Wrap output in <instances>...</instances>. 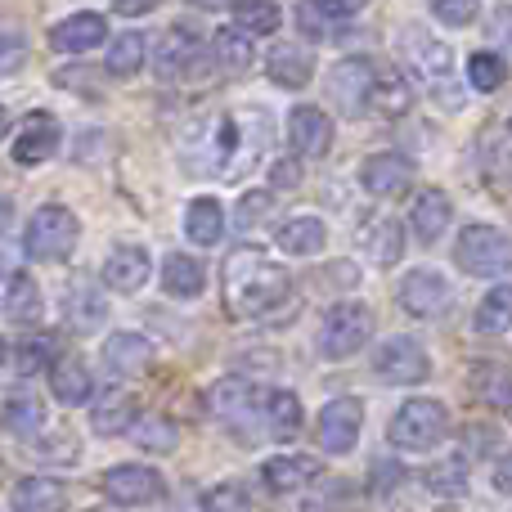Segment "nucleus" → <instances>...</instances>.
Listing matches in <instances>:
<instances>
[{
    "mask_svg": "<svg viewBox=\"0 0 512 512\" xmlns=\"http://www.w3.org/2000/svg\"><path fill=\"white\" fill-rule=\"evenodd\" d=\"M0 131H5V108H0Z\"/></svg>",
    "mask_w": 512,
    "mask_h": 512,
    "instance_id": "obj_59",
    "label": "nucleus"
},
{
    "mask_svg": "<svg viewBox=\"0 0 512 512\" xmlns=\"http://www.w3.org/2000/svg\"><path fill=\"white\" fill-rule=\"evenodd\" d=\"M360 185L369 189L373 198H400L414 185V162L400 158V153H373L360 167Z\"/></svg>",
    "mask_w": 512,
    "mask_h": 512,
    "instance_id": "obj_16",
    "label": "nucleus"
},
{
    "mask_svg": "<svg viewBox=\"0 0 512 512\" xmlns=\"http://www.w3.org/2000/svg\"><path fill=\"white\" fill-rule=\"evenodd\" d=\"M59 149V122L50 113H27L23 131L14 135V162L18 167H36V162L54 158Z\"/></svg>",
    "mask_w": 512,
    "mask_h": 512,
    "instance_id": "obj_17",
    "label": "nucleus"
},
{
    "mask_svg": "<svg viewBox=\"0 0 512 512\" xmlns=\"http://www.w3.org/2000/svg\"><path fill=\"white\" fill-rule=\"evenodd\" d=\"M0 364H5V342H0Z\"/></svg>",
    "mask_w": 512,
    "mask_h": 512,
    "instance_id": "obj_60",
    "label": "nucleus"
},
{
    "mask_svg": "<svg viewBox=\"0 0 512 512\" xmlns=\"http://www.w3.org/2000/svg\"><path fill=\"white\" fill-rule=\"evenodd\" d=\"M144 54H149V41L140 32H122L113 45H108V72L113 77H135L144 68Z\"/></svg>",
    "mask_w": 512,
    "mask_h": 512,
    "instance_id": "obj_41",
    "label": "nucleus"
},
{
    "mask_svg": "<svg viewBox=\"0 0 512 512\" xmlns=\"http://www.w3.org/2000/svg\"><path fill=\"white\" fill-rule=\"evenodd\" d=\"M252 499H248V490L239 486V481H230V486H216V490H207L203 495V508H248Z\"/></svg>",
    "mask_w": 512,
    "mask_h": 512,
    "instance_id": "obj_50",
    "label": "nucleus"
},
{
    "mask_svg": "<svg viewBox=\"0 0 512 512\" xmlns=\"http://www.w3.org/2000/svg\"><path fill=\"white\" fill-rule=\"evenodd\" d=\"M99 274H104V283L113 292H135L144 279H149V252L135 248V243H122V248L108 252V261Z\"/></svg>",
    "mask_w": 512,
    "mask_h": 512,
    "instance_id": "obj_23",
    "label": "nucleus"
},
{
    "mask_svg": "<svg viewBox=\"0 0 512 512\" xmlns=\"http://www.w3.org/2000/svg\"><path fill=\"white\" fill-rule=\"evenodd\" d=\"M90 387H95V378H90L81 355H59V360L50 364V391L59 405H86Z\"/></svg>",
    "mask_w": 512,
    "mask_h": 512,
    "instance_id": "obj_22",
    "label": "nucleus"
},
{
    "mask_svg": "<svg viewBox=\"0 0 512 512\" xmlns=\"http://www.w3.org/2000/svg\"><path fill=\"white\" fill-rule=\"evenodd\" d=\"M373 337V310L364 301H337L324 315L319 328V355L324 360H351L355 351H364Z\"/></svg>",
    "mask_w": 512,
    "mask_h": 512,
    "instance_id": "obj_7",
    "label": "nucleus"
},
{
    "mask_svg": "<svg viewBox=\"0 0 512 512\" xmlns=\"http://www.w3.org/2000/svg\"><path fill=\"white\" fill-rule=\"evenodd\" d=\"M369 108L373 113H382V117H405L409 108H414V90H409L405 77H396V72H378Z\"/></svg>",
    "mask_w": 512,
    "mask_h": 512,
    "instance_id": "obj_38",
    "label": "nucleus"
},
{
    "mask_svg": "<svg viewBox=\"0 0 512 512\" xmlns=\"http://www.w3.org/2000/svg\"><path fill=\"white\" fill-rule=\"evenodd\" d=\"M396 301H400V310H405V315H414V319H441L445 310L454 306V288H450V279H445V274L414 270V274H405V279H400Z\"/></svg>",
    "mask_w": 512,
    "mask_h": 512,
    "instance_id": "obj_11",
    "label": "nucleus"
},
{
    "mask_svg": "<svg viewBox=\"0 0 512 512\" xmlns=\"http://www.w3.org/2000/svg\"><path fill=\"white\" fill-rule=\"evenodd\" d=\"M508 81V63L499 59L495 50H481L468 59V86H477L481 95H495V90H504Z\"/></svg>",
    "mask_w": 512,
    "mask_h": 512,
    "instance_id": "obj_42",
    "label": "nucleus"
},
{
    "mask_svg": "<svg viewBox=\"0 0 512 512\" xmlns=\"http://www.w3.org/2000/svg\"><path fill=\"white\" fill-rule=\"evenodd\" d=\"M450 198L441 194V189H423V194L414 198V207H409V225H414L418 243H436L445 230H450Z\"/></svg>",
    "mask_w": 512,
    "mask_h": 512,
    "instance_id": "obj_24",
    "label": "nucleus"
},
{
    "mask_svg": "<svg viewBox=\"0 0 512 512\" xmlns=\"http://www.w3.org/2000/svg\"><path fill=\"white\" fill-rule=\"evenodd\" d=\"M108 41V23L104 14H90V9H81V14H68L59 27L50 32V45L63 54H81V50H95V45Z\"/></svg>",
    "mask_w": 512,
    "mask_h": 512,
    "instance_id": "obj_19",
    "label": "nucleus"
},
{
    "mask_svg": "<svg viewBox=\"0 0 512 512\" xmlns=\"http://www.w3.org/2000/svg\"><path fill=\"white\" fill-rule=\"evenodd\" d=\"M274 243L292 256H315V252H324V243H328V225L319 221V216H288V221L274 230Z\"/></svg>",
    "mask_w": 512,
    "mask_h": 512,
    "instance_id": "obj_26",
    "label": "nucleus"
},
{
    "mask_svg": "<svg viewBox=\"0 0 512 512\" xmlns=\"http://www.w3.org/2000/svg\"><path fill=\"white\" fill-rule=\"evenodd\" d=\"M265 400V391H256L252 382H243V378H221L212 391H207V414L212 418H248L256 414V405Z\"/></svg>",
    "mask_w": 512,
    "mask_h": 512,
    "instance_id": "obj_21",
    "label": "nucleus"
},
{
    "mask_svg": "<svg viewBox=\"0 0 512 512\" xmlns=\"http://www.w3.org/2000/svg\"><path fill=\"white\" fill-rule=\"evenodd\" d=\"M373 373L387 387H414V382L432 378V355L414 342V337H387L373 351Z\"/></svg>",
    "mask_w": 512,
    "mask_h": 512,
    "instance_id": "obj_9",
    "label": "nucleus"
},
{
    "mask_svg": "<svg viewBox=\"0 0 512 512\" xmlns=\"http://www.w3.org/2000/svg\"><path fill=\"white\" fill-rule=\"evenodd\" d=\"M454 265L472 279H499L512 270V239L495 225H468L454 243Z\"/></svg>",
    "mask_w": 512,
    "mask_h": 512,
    "instance_id": "obj_5",
    "label": "nucleus"
},
{
    "mask_svg": "<svg viewBox=\"0 0 512 512\" xmlns=\"http://www.w3.org/2000/svg\"><path fill=\"white\" fill-rule=\"evenodd\" d=\"M153 63H158V77L162 81H180L203 63V41L185 27H167V32L153 41Z\"/></svg>",
    "mask_w": 512,
    "mask_h": 512,
    "instance_id": "obj_13",
    "label": "nucleus"
},
{
    "mask_svg": "<svg viewBox=\"0 0 512 512\" xmlns=\"http://www.w3.org/2000/svg\"><path fill=\"white\" fill-rule=\"evenodd\" d=\"M135 418H140V400H135L126 387H108L104 396H95V409H90V427H95V436L131 432Z\"/></svg>",
    "mask_w": 512,
    "mask_h": 512,
    "instance_id": "obj_18",
    "label": "nucleus"
},
{
    "mask_svg": "<svg viewBox=\"0 0 512 512\" xmlns=\"http://www.w3.org/2000/svg\"><path fill=\"white\" fill-rule=\"evenodd\" d=\"M265 149V122H261V108H243V113H225L212 131V171L225 180L243 176L252 171V162L261 158Z\"/></svg>",
    "mask_w": 512,
    "mask_h": 512,
    "instance_id": "obj_3",
    "label": "nucleus"
},
{
    "mask_svg": "<svg viewBox=\"0 0 512 512\" xmlns=\"http://www.w3.org/2000/svg\"><path fill=\"white\" fill-rule=\"evenodd\" d=\"M274 212V194H243L239 198V212H234V221H239V230H252L261 216Z\"/></svg>",
    "mask_w": 512,
    "mask_h": 512,
    "instance_id": "obj_49",
    "label": "nucleus"
},
{
    "mask_svg": "<svg viewBox=\"0 0 512 512\" xmlns=\"http://www.w3.org/2000/svg\"><path fill=\"white\" fill-rule=\"evenodd\" d=\"M297 180H301V162H297V158H279V162L270 167V185H274V189H292Z\"/></svg>",
    "mask_w": 512,
    "mask_h": 512,
    "instance_id": "obj_51",
    "label": "nucleus"
},
{
    "mask_svg": "<svg viewBox=\"0 0 512 512\" xmlns=\"http://www.w3.org/2000/svg\"><path fill=\"white\" fill-rule=\"evenodd\" d=\"M333 5H342L346 14H355V9H364V0H333Z\"/></svg>",
    "mask_w": 512,
    "mask_h": 512,
    "instance_id": "obj_58",
    "label": "nucleus"
},
{
    "mask_svg": "<svg viewBox=\"0 0 512 512\" xmlns=\"http://www.w3.org/2000/svg\"><path fill=\"white\" fill-rule=\"evenodd\" d=\"M396 477H405V472H400L391 459H387V463H382V459L373 463V490H378V495H382V490H391V486H396Z\"/></svg>",
    "mask_w": 512,
    "mask_h": 512,
    "instance_id": "obj_52",
    "label": "nucleus"
},
{
    "mask_svg": "<svg viewBox=\"0 0 512 512\" xmlns=\"http://www.w3.org/2000/svg\"><path fill=\"white\" fill-rule=\"evenodd\" d=\"M153 5H158V0H113V9H117V14H126V18H135V14H149Z\"/></svg>",
    "mask_w": 512,
    "mask_h": 512,
    "instance_id": "obj_54",
    "label": "nucleus"
},
{
    "mask_svg": "<svg viewBox=\"0 0 512 512\" xmlns=\"http://www.w3.org/2000/svg\"><path fill=\"white\" fill-rule=\"evenodd\" d=\"M450 432V414L441 400H405L391 418V445L405 454H427L445 441Z\"/></svg>",
    "mask_w": 512,
    "mask_h": 512,
    "instance_id": "obj_4",
    "label": "nucleus"
},
{
    "mask_svg": "<svg viewBox=\"0 0 512 512\" xmlns=\"http://www.w3.org/2000/svg\"><path fill=\"white\" fill-rule=\"evenodd\" d=\"M212 59H216V68H221V77H243V72L252 68V45H248V36H239L234 27L216 32V36H212Z\"/></svg>",
    "mask_w": 512,
    "mask_h": 512,
    "instance_id": "obj_34",
    "label": "nucleus"
},
{
    "mask_svg": "<svg viewBox=\"0 0 512 512\" xmlns=\"http://www.w3.org/2000/svg\"><path fill=\"white\" fill-rule=\"evenodd\" d=\"M396 50H400V59L409 63V72H414V77L427 86V95H432L445 113H459V108H463V90L454 86V50H450V45H445L441 36H432L427 27L409 23V27H400Z\"/></svg>",
    "mask_w": 512,
    "mask_h": 512,
    "instance_id": "obj_2",
    "label": "nucleus"
},
{
    "mask_svg": "<svg viewBox=\"0 0 512 512\" xmlns=\"http://www.w3.org/2000/svg\"><path fill=\"white\" fill-rule=\"evenodd\" d=\"M364 248H369L373 261L387 270V265H396L400 261V252H405V234H400V225L396 221H369L364 225Z\"/></svg>",
    "mask_w": 512,
    "mask_h": 512,
    "instance_id": "obj_39",
    "label": "nucleus"
},
{
    "mask_svg": "<svg viewBox=\"0 0 512 512\" xmlns=\"http://www.w3.org/2000/svg\"><path fill=\"white\" fill-rule=\"evenodd\" d=\"M495 486L504 490V495H512V454H508V459H499V468H495Z\"/></svg>",
    "mask_w": 512,
    "mask_h": 512,
    "instance_id": "obj_55",
    "label": "nucleus"
},
{
    "mask_svg": "<svg viewBox=\"0 0 512 512\" xmlns=\"http://www.w3.org/2000/svg\"><path fill=\"white\" fill-rule=\"evenodd\" d=\"M360 432H364V405L355 396L328 400L319 409V445L328 454H351L360 445Z\"/></svg>",
    "mask_w": 512,
    "mask_h": 512,
    "instance_id": "obj_12",
    "label": "nucleus"
},
{
    "mask_svg": "<svg viewBox=\"0 0 512 512\" xmlns=\"http://www.w3.org/2000/svg\"><path fill=\"white\" fill-rule=\"evenodd\" d=\"M14 265H18V248L0 243V274H14Z\"/></svg>",
    "mask_w": 512,
    "mask_h": 512,
    "instance_id": "obj_56",
    "label": "nucleus"
},
{
    "mask_svg": "<svg viewBox=\"0 0 512 512\" xmlns=\"http://www.w3.org/2000/svg\"><path fill=\"white\" fill-rule=\"evenodd\" d=\"M265 72H270V81L279 90H301L310 81V72H315V54L301 50V45H274L270 50V63H265Z\"/></svg>",
    "mask_w": 512,
    "mask_h": 512,
    "instance_id": "obj_25",
    "label": "nucleus"
},
{
    "mask_svg": "<svg viewBox=\"0 0 512 512\" xmlns=\"http://www.w3.org/2000/svg\"><path fill=\"white\" fill-rule=\"evenodd\" d=\"M324 477V463L310 459V454H274L261 463V481L270 495H292V490H306Z\"/></svg>",
    "mask_w": 512,
    "mask_h": 512,
    "instance_id": "obj_14",
    "label": "nucleus"
},
{
    "mask_svg": "<svg viewBox=\"0 0 512 512\" xmlns=\"http://www.w3.org/2000/svg\"><path fill=\"white\" fill-rule=\"evenodd\" d=\"M288 144L297 158H324L333 149V122L315 104H297L288 113Z\"/></svg>",
    "mask_w": 512,
    "mask_h": 512,
    "instance_id": "obj_15",
    "label": "nucleus"
},
{
    "mask_svg": "<svg viewBox=\"0 0 512 512\" xmlns=\"http://www.w3.org/2000/svg\"><path fill=\"white\" fill-rule=\"evenodd\" d=\"M265 432L274 441H292L301 432V400L292 391H265Z\"/></svg>",
    "mask_w": 512,
    "mask_h": 512,
    "instance_id": "obj_31",
    "label": "nucleus"
},
{
    "mask_svg": "<svg viewBox=\"0 0 512 512\" xmlns=\"http://www.w3.org/2000/svg\"><path fill=\"white\" fill-rule=\"evenodd\" d=\"M427 5L450 27H468V23H477V14H481V0H427Z\"/></svg>",
    "mask_w": 512,
    "mask_h": 512,
    "instance_id": "obj_47",
    "label": "nucleus"
},
{
    "mask_svg": "<svg viewBox=\"0 0 512 512\" xmlns=\"http://www.w3.org/2000/svg\"><path fill=\"white\" fill-rule=\"evenodd\" d=\"M495 36L512 50V5H499L495 9Z\"/></svg>",
    "mask_w": 512,
    "mask_h": 512,
    "instance_id": "obj_53",
    "label": "nucleus"
},
{
    "mask_svg": "<svg viewBox=\"0 0 512 512\" xmlns=\"http://www.w3.org/2000/svg\"><path fill=\"white\" fill-rule=\"evenodd\" d=\"M104 315H108V306H104V297H99V288L90 279H81L77 288L68 292V324L77 328V333H90L95 324H104Z\"/></svg>",
    "mask_w": 512,
    "mask_h": 512,
    "instance_id": "obj_35",
    "label": "nucleus"
},
{
    "mask_svg": "<svg viewBox=\"0 0 512 512\" xmlns=\"http://www.w3.org/2000/svg\"><path fill=\"white\" fill-rule=\"evenodd\" d=\"M468 387L481 405L490 409H512V373L504 364H472L468 373Z\"/></svg>",
    "mask_w": 512,
    "mask_h": 512,
    "instance_id": "obj_29",
    "label": "nucleus"
},
{
    "mask_svg": "<svg viewBox=\"0 0 512 512\" xmlns=\"http://www.w3.org/2000/svg\"><path fill=\"white\" fill-rule=\"evenodd\" d=\"M234 23L252 36H274L283 23V14L274 0H234Z\"/></svg>",
    "mask_w": 512,
    "mask_h": 512,
    "instance_id": "obj_40",
    "label": "nucleus"
},
{
    "mask_svg": "<svg viewBox=\"0 0 512 512\" xmlns=\"http://www.w3.org/2000/svg\"><path fill=\"white\" fill-rule=\"evenodd\" d=\"M27 445H32V454H41L50 463H77V454H81L72 432H36Z\"/></svg>",
    "mask_w": 512,
    "mask_h": 512,
    "instance_id": "obj_44",
    "label": "nucleus"
},
{
    "mask_svg": "<svg viewBox=\"0 0 512 512\" xmlns=\"http://www.w3.org/2000/svg\"><path fill=\"white\" fill-rule=\"evenodd\" d=\"M9 504H14V508H27V512H50V508H63V504H68V495H63L59 481L23 477V481L14 486V495H9Z\"/></svg>",
    "mask_w": 512,
    "mask_h": 512,
    "instance_id": "obj_36",
    "label": "nucleus"
},
{
    "mask_svg": "<svg viewBox=\"0 0 512 512\" xmlns=\"http://www.w3.org/2000/svg\"><path fill=\"white\" fill-rule=\"evenodd\" d=\"M288 270L274 265L261 248H234L221 265V292L225 310L234 319H261L270 315L279 301H288Z\"/></svg>",
    "mask_w": 512,
    "mask_h": 512,
    "instance_id": "obj_1",
    "label": "nucleus"
},
{
    "mask_svg": "<svg viewBox=\"0 0 512 512\" xmlns=\"http://www.w3.org/2000/svg\"><path fill=\"white\" fill-rule=\"evenodd\" d=\"M99 486H104V495L122 508H144V504L167 499V481H162L153 468H144V463H117V468L104 472Z\"/></svg>",
    "mask_w": 512,
    "mask_h": 512,
    "instance_id": "obj_10",
    "label": "nucleus"
},
{
    "mask_svg": "<svg viewBox=\"0 0 512 512\" xmlns=\"http://www.w3.org/2000/svg\"><path fill=\"white\" fill-rule=\"evenodd\" d=\"M472 328L477 333H508L512 328V288L508 283H499V288H490L486 297H481V306H477V315H472Z\"/></svg>",
    "mask_w": 512,
    "mask_h": 512,
    "instance_id": "obj_37",
    "label": "nucleus"
},
{
    "mask_svg": "<svg viewBox=\"0 0 512 512\" xmlns=\"http://www.w3.org/2000/svg\"><path fill=\"white\" fill-rule=\"evenodd\" d=\"M185 234L189 243H198V248H216V243L225 239V212L216 198H194L185 212Z\"/></svg>",
    "mask_w": 512,
    "mask_h": 512,
    "instance_id": "obj_28",
    "label": "nucleus"
},
{
    "mask_svg": "<svg viewBox=\"0 0 512 512\" xmlns=\"http://www.w3.org/2000/svg\"><path fill=\"white\" fill-rule=\"evenodd\" d=\"M77 234H81V225L68 207L45 203V207H36L32 221H27L23 248L32 261H68L72 248H77Z\"/></svg>",
    "mask_w": 512,
    "mask_h": 512,
    "instance_id": "obj_6",
    "label": "nucleus"
},
{
    "mask_svg": "<svg viewBox=\"0 0 512 512\" xmlns=\"http://www.w3.org/2000/svg\"><path fill=\"white\" fill-rule=\"evenodd\" d=\"M140 450L171 454L176 450V427H171L167 418H149V423H140Z\"/></svg>",
    "mask_w": 512,
    "mask_h": 512,
    "instance_id": "obj_46",
    "label": "nucleus"
},
{
    "mask_svg": "<svg viewBox=\"0 0 512 512\" xmlns=\"http://www.w3.org/2000/svg\"><path fill=\"white\" fill-rule=\"evenodd\" d=\"M427 490L432 495H459L463 486H468V459H445L436 463V468H427Z\"/></svg>",
    "mask_w": 512,
    "mask_h": 512,
    "instance_id": "obj_43",
    "label": "nucleus"
},
{
    "mask_svg": "<svg viewBox=\"0 0 512 512\" xmlns=\"http://www.w3.org/2000/svg\"><path fill=\"white\" fill-rule=\"evenodd\" d=\"M0 423H5L14 436L32 441V436L41 432V423H45V409H41V400H36L27 387H14L5 400H0Z\"/></svg>",
    "mask_w": 512,
    "mask_h": 512,
    "instance_id": "obj_27",
    "label": "nucleus"
},
{
    "mask_svg": "<svg viewBox=\"0 0 512 512\" xmlns=\"http://www.w3.org/2000/svg\"><path fill=\"white\" fill-rule=\"evenodd\" d=\"M162 288L171 292V297H198V292L207 288V270H203V261H194V256H185V252H171L167 256V265H162Z\"/></svg>",
    "mask_w": 512,
    "mask_h": 512,
    "instance_id": "obj_30",
    "label": "nucleus"
},
{
    "mask_svg": "<svg viewBox=\"0 0 512 512\" xmlns=\"http://www.w3.org/2000/svg\"><path fill=\"white\" fill-rule=\"evenodd\" d=\"M342 23H351V14H346L342 5H333V0H301L297 5V27L310 36V41L333 36Z\"/></svg>",
    "mask_w": 512,
    "mask_h": 512,
    "instance_id": "obj_32",
    "label": "nucleus"
},
{
    "mask_svg": "<svg viewBox=\"0 0 512 512\" xmlns=\"http://www.w3.org/2000/svg\"><path fill=\"white\" fill-rule=\"evenodd\" d=\"M41 288L27 274H9V292H5V315L14 319L18 328H32L41 319Z\"/></svg>",
    "mask_w": 512,
    "mask_h": 512,
    "instance_id": "obj_33",
    "label": "nucleus"
},
{
    "mask_svg": "<svg viewBox=\"0 0 512 512\" xmlns=\"http://www.w3.org/2000/svg\"><path fill=\"white\" fill-rule=\"evenodd\" d=\"M373 81H378V68L369 59H337L328 68V99L342 117H364L369 113V99H373Z\"/></svg>",
    "mask_w": 512,
    "mask_h": 512,
    "instance_id": "obj_8",
    "label": "nucleus"
},
{
    "mask_svg": "<svg viewBox=\"0 0 512 512\" xmlns=\"http://www.w3.org/2000/svg\"><path fill=\"white\" fill-rule=\"evenodd\" d=\"M104 364L117 378H131V373H149L153 364V342L144 333H113L104 342Z\"/></svg>",
    "mask_w": 512,
    "mask_h": 512,
    "instance_id": "obj_20",
    "label": "nucleus"
},
{
    "mask_svg": "<svg viewBox=\"0 0 512 512\" xmlns=\"http://www.w3.org/2000/svg\"><path fill=\"white\" fill-rule=\"evenodd\" d=\"M27 59V41L23 32H9V27H0V77H9V72H18Z\"/></svg>",
    "mask_w": 512,
    "mask_h": 512,
    "instance_id": "obj_48",
    "label": "nucleus"
},
{
    "mask_svg": "<svg viewBox=\"0 0 512 512\" xmlns=\"http://www.w3.org/2000/svg\"><path fill=\"white\" fill-rule=\"evenodd\" d=\"M9 216H14V207H9V198L0 194V230H5V225H9Z\"/></svg>",
    "mask_w": 512,
    "mask_h": 512,
    "instance_id": "obj_57",
    "label": "nucleus"
},
{
    "mask_svg": "<svg viewBox=\"0 0 512 512\" xmlns=\"http://www.w3.org/2000/svg\"><path fill=\"white\" fill-rule=\"evenodd\" d=\"M54 360H59V355H54V337H27V342L18 346V369H23V378L50 369Z\"/></svg>",
    "mask_w": 512,
    "mask_h": 512,
    "instance_id": "obj_45",
    "label": "nucleus"
}]
</instances>
